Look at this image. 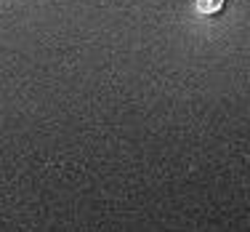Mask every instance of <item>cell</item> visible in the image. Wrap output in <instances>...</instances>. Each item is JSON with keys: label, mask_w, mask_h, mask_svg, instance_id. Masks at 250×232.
Wrapping results in <instances>:
<instances>
[{"label": "cell", "mask_w": 250, "mask_h": 232, "mask_svg": "<svg viewBox=\"0 0 250 232\" xmlns=\"http://www.w3.org/2000/svg\"><path fill=\"white\" fill-rule=\"evenodd\" d=\"M194 3H197L200 11H208V14H210V11H216L218 5L224 3V0H194Z\"/></svg>", "instance_id": "6da1fadb"}]
</instances>
